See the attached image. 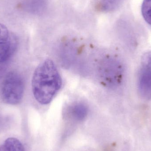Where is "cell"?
I'll use <instances>...</instances> for the list:
<instances>
[{
  "label": "cell",
  "instance_id": "cell-1",
  "mask_svg": "<svg viewBox=\"0 0 151 151\" xmlns=\"http://www.w3.org/2000/svg\"><path fill=\"white\" fill-rule=\"evenodd\" d=\"M62 78L55 63L47 59L41 63L32 79L33 94L41 104H49L62 85Z\"/></svg>",
  "mask_w": 151,
  "mask_h": 151
},
{
  "label": "cell",
  "instance_id": "cell-2",
  "mask_svg": "<svg viewBox=\"0 0 151 151\" xmlns=\"http://www.w3.org/2000/svg\"><path fill=\"white\" fill-rule=\"evenodd\" d=\"M24 82L21 75L14 71L8 73L0 83V98L10 105L20 103L24 96Z\"/></svg>",
  "mask_w": 151,
  "mask_h": 151
},
{
  "label": "cell",
  "instance_id": "cell-3",
  "mask_svg": "<svg viewBox=\"0 0 151 151\" xmlns=\"http://www.w3.org/2000/svg\"><path fill=\"white\" fill-rule=\"evenodd\" d=\"M99 73L104 85L111 88H116L123 82L125 70L120 60L109 57L106 58L100 63Z\"/></svg>",
  "mask_w": 151,
  "mask_h": 151
},
{
  "label": "cell",
  "instance_id": "cell-4",
  "mask_svg": "<svg viewBox=\"0 0 151 151\" xmlns=\"http://www.w3.org/2000/svg\"><path fill=\"white\" fill-rule=\"evenodd\" d=\"M137 88L140 96L151 100V51L143 55L137 77Z\"/></svg>",
  "mask_w": 151,
  "mask_h": 151
},
{
  "label": "cell",
  "instance_id": "cell-5",
  "mask_svg": "<svg viewBox=\"0 0 151 151\" xmlns=\"http://www.w3.org/2000/svg\"><path fill=\"white\" fill-rule=\"evenodd\" d=\"M18 43L17 35L0 23V64L7 62L13 55Z\"/></svg>",
  "mask_w": 151,
  "mask_h": 151
},
{
  "label": "cell",
  "instance_id": "cell-6",
  "mask_svg": "<svg viewBox=\"0 0 151 151\" xmlns=\"http://www.w3.org/2000/svg\"><path fill=\"white\" fill-rule=\"evenodd\" d=\"M88 107L84 104L78 103L71 106L68 110L69 115L74 120H83L88 114Z\"/></svg>",
  "mask_w": 151,
  "mask_h": 151
},
{
  "label": "cell",
  "instance_id": "cell-7",
  "mask_svg": "<svg viewBox=\"0 0 151 151\" xmlns=\"http://www.w3.org/2000/svg\"><path fill=\"white\" fill-rule=\"evenodd\" d=\"M0 151H25L22 143L16 138L6 139L0 146Z\"/></svg>",
  "mask_w": 151,
  "mask_h": 151
},
{
  "label": "cell",
  "instance_id": "cell-8",
  "mask_svg": "<svg viewBox=\"0 0 151 151\" xmlns=\"http://www.w3.org/2000/svg\"><path fill=\"white\" fill-rule=\"evenodd\" d=\"M123 1V0H102L99 7L102 11L110 12L118 9Z\"/></svg>",
  "mask_w": 151,
  "mask_h": 151
},
{
  "label": "cell",
  "instance_id": "cell-9",
  "mask_svg": "<svg viewBox=\"0 0 151 151\" xmlns=\"http://www.w3.org/2000/svg\"><path fill=\"white\" fill-rule=\"evenodd\" d=\"M142 12L145 20L151 25V0H144Z\"/></svg>",
  "mask_w": 151,
  "mask_h": 151
}]
</instances>
